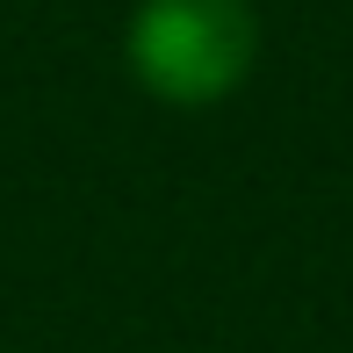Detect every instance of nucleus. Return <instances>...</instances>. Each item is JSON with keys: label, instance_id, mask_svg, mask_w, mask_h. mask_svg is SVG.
Returning a JSON list of instances; mask_svg holds the SVG:
<instances>
[{"label": "nucleus", "instance_id": "nucleus-1", "mask_svg": "<svg viewBox=\"0 0 353 353\" xmlns=\"http://www.w3.org/2000/svg\"><path fill=\"white\" fill-rule=\"evenodd\" d=\"M123 51L144 94L173 108H210L231 87H245L260 58V22L252 0H144Z\"/></svg>", "mask_w": 353, "mask_h": 353}]
</instances>
